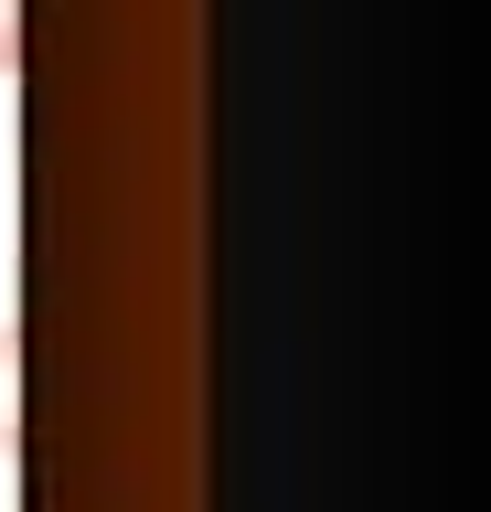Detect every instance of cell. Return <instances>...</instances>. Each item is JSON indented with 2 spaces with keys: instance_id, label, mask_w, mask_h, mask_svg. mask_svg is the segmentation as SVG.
<instances>
[{
  "instance_id": "1",
  "label": "cell",
  "mask_w": 491,
  "mask_h": 512,
  "mask_svg": "<svg viewBox=\"0 0 491 512\" xmlns=\"http://www.w3.org/2000/svg\"><path fill=\"white\" fill-rule=\"evenodd\" d=\"M22 448V331L0 320V459Z\"/></svg>"
},
{
  "instance_id": "2",
  "label": "cell",
  "mask_w": 491,
  "mask_h": 512,
  "mask_svg": "<svg viewBox=\"0 0 491 512\" xmlns=\"http://www.w3.org/2000/svg\"><path fill=\"white\" fill-rule=\"evenodd\" d=\"M22 64V0H0V75Z\"/></svg>"
}]
</instances>
